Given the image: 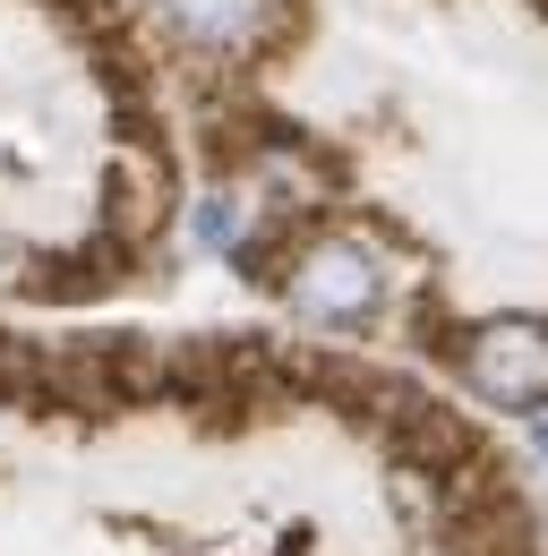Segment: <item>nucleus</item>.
<instances>
[{"label":"nucleus","mask_w":548,"mask_h":556,"mask_svg":"<svg viewBox=\"0 0 548 556\" xmlns=\"http://www.w3.org/2000/svg\"><path fill=\"white\" fill-rule=\"evenodd\" d=\"M154 17L205 86H223L232 70H266L300 35V0H154Z\"/></svg>","instance_id":"f257e3e1"},{"label":"nucleus","mask_w":548,"mask_h":556,"mask_svg":"<svg viewBox=\"0 0 548 556\" xmlns=\"http://www.w3.org/2000/svg\"><path fill=\"white\" fill-rule=\"evenodd\" d=\"M283 300H291L300 326H326V334L377 317V300H386V257H377V240L309 223V240H300V257H291V275H283Z\"/></svg>","instance_id":"f03ea898"},{"label":"nucleus","mask_w":548,"mask_h":556,"mask_svg":"<svg viewBox=\"0 0 548 556\" xmlns=\"http://www.w3.org/2000/svg\"><path fill=\"white\" fill-rule=\"evenodd\" d=\"M454 368L472 377L488 403H506V412H540V403H548V326H532V317L472 326Z\"/></svg>","instance_id":"7ed1b4c3"},{"label":"nucleus","mask_w":548,"mask_h":556,"mask_svg":"<svg viewBox=\"0 0 548 556\" xmlns=\"http://www.w3.org/2000/svg\"><path fill=\"white\" fill-rule=\"evenodd\" d=\"M129 240H86V249H61V257H35L26 275H17V291L26 300H52V308H86V300H103L112 282H129Z\"/></svg>","instance_id":"20e7f679"},{"label":"nucleus","mask_w":548,"mask_h":556,"mask_svg":"<svg viewBox=\"0 0 548 556\" xmlns=\"http://www.w3.org/2000/svg\"><path fill=\"white\" fill-rule=\"evenodd\" d=\"M163 214H172V198H163V154L137 146V163H121V172L103 180V231L129 240V249H146V240L163 231Z\"/></svg>","instance_id":"39448f33"},{"label":"nucleus","mask_w":548,"mask_h":556,"mask_svg":"<svg viewBox=\"0 0 548 556\" xmlns=\"http://www.w3.org/2000/svg\"><path fill=\"white\" fill-rule=\"evenodd\" d=\"M0 403L52 412V351H35L26 334H0Z\"/></svg>","instance_id":"423d86ee"},{"label":"nucleus","mask_w":548,"mask_h":556,"mask_svg":"<svg viewBox=\"0 0 548 556\" xmlns=\"http://www.w3.org/2000/svg\"><path fill=\"white\" fill-rule=\"evenodd\" d=\"M198 240L205 249H240V240H249V198H240L232 180L198 198Z\"/></svg>","instance_id":"0eeeda50"},{"label":"nucleus","mask_w":548,"mask_h":556,"mask_svg":"<svg viewBox=\"0 0 548 556\" xmlns=\"http://www.w3.org/2000/svg\"><path fill=\"white\" fill-rule=\"evenodd\" d=\"M540 463H548V428H540Z\"/></svg>","instance_id":"6e6552de"}]
</instances>
